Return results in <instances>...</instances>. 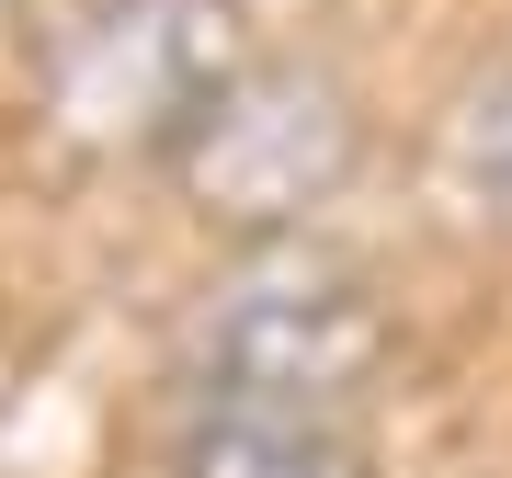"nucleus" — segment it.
Segmentation results:
<instances>
[{"mask_svg": "<svg viewBox=\"0 0 512 478\" xmlns=\"http://www.w3.org/2000/svg\"><path fill=\"white\" fill-rule=\"evenodd\" d=\"M444 171H456V194L478 205V217L512 228V69L467 80L456 114H444Z\"/></svg>", "mask_w": 512, "mask_h": 478, "instance_id": "4", "label": "nucleus"}, {"mask_svg": "<svg viewBox=\"0 0 512 478\" xmlns=\"http://www.w3.org/2000/svg\"><path fill=\"white\" fill-rule=\"evenodd\" d=\"M239 69H251L239 0H57L35 35L46 126L92 160H148V171H171L205 137Z\"/></svg>", "mask_w": 512, "mask_h": 478, "instance_id": "2", "label": "nucleus"}, {"mask_svg": "<svg viewBox=\"0 0 512 478\" xmlns=\"http://www.w3.org/2000/svg\"><path fill=\"white\" fill-rule=\"evenodd\" d=\"M353 160H365V114L342 80L296 57H251L239 92L205 114V137L171 160V183L239 239H308V217L353 183Z\"/></svg>", "mask_w": 512, "mask_h": 478, "instance_id": "3", "label": "nucleus"}, {"mask_svg": "<svg viewBox=\"0 0 512 478\" xmlns=\"http://www.w3.org/2000/svg\"><path fill=\"white\" fill-rule=\"evenodd\" d=\"M387 331L376 285L330 239H239V262L194 296L171 342V399L160 422H319V433H376Z\"/></svg>", "mask_w": 512, "mask_h": 478, "instance_id": "1", "label": "nucleus"}]
</instances>
